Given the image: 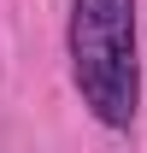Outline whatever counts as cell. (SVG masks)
<instances>
[{"label": "cell", "instance_id": "obj_1", "mask_svg": "<svg viewBox=\"0 0 147 153\" xmlns=\"http://www.w3.org/2000/svg\"><path fill=\"white\" fill-rule=\"evenodd\" d=\"M71 76L106 130H129L141 106L135 0H71Z\"/></svg>", "mask_w": 147, "mask_h": 153}]
</instances>
